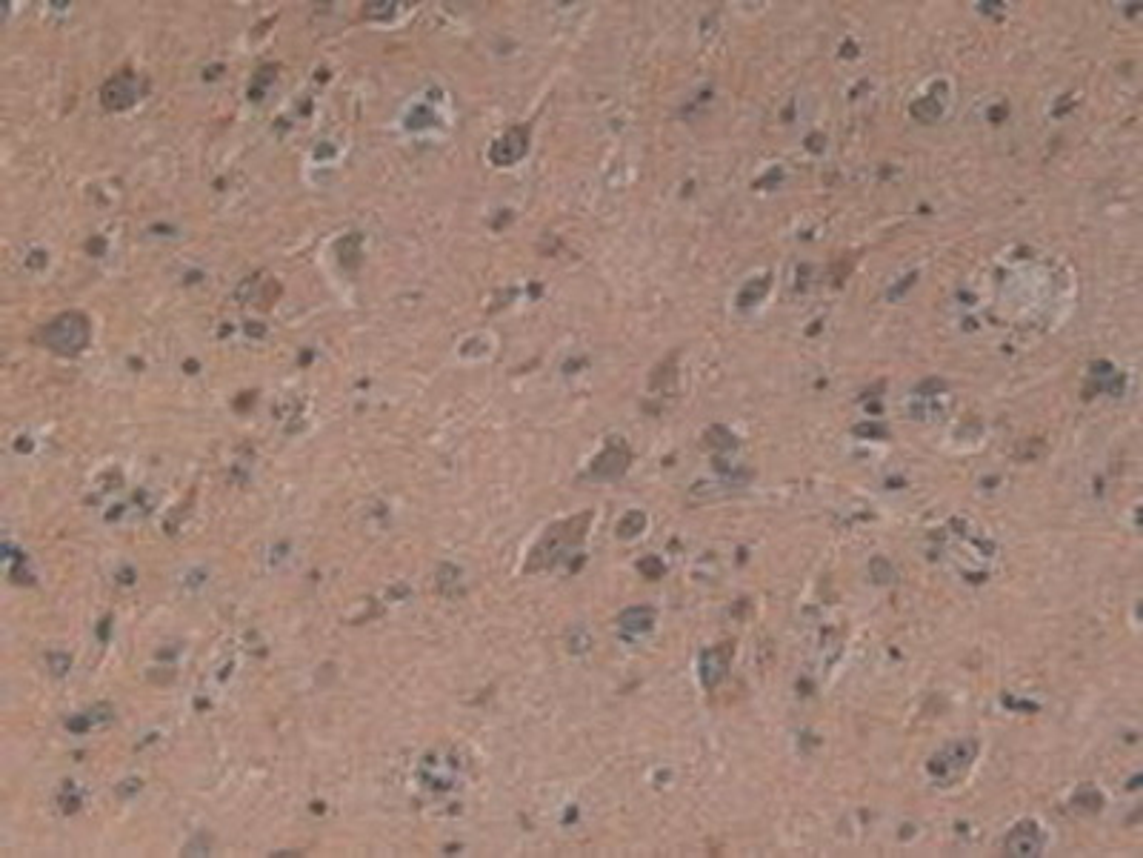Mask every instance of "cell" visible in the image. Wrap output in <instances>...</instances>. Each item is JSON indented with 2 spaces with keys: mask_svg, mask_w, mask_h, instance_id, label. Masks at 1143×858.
Segmentation results:
<instances>
[{
  "mask_svg": "<svg viewBox=\"0 0 1143 858\" xmlns=\"http://www.w3.org/2000/svg\"><path fill=\"white\" fill-rule=\"evenodd\" d=\"M92 327L81 312H63L49 327L41 329V344L58 355H78L89 344Z\"/></svg>",
  "mask_w": 1143,
  "mask_h": 858,
  "instance_id": "6da1fadb",
  "label": "cell"
},
{
  "mask_svg": "<svg viewBox=\"0 0 1143 858\" xmlns=\"http://www.w3.org/2000/svg\"><path fill=\"white\" fill-rule=\"evenodd\" d=\"M586 518L589 515H578V518H572V527H569V532H566V538H558V527H552V530L543 535V541L538 544V550L532 552V558H529V570H541V567H549V564H555L558 561V555H561L563 550H569V547H575V541H581L583 532H586Z\"/></svg>",
  "mask_w": 1143,
  "mask_h": 858,
  "instance_id": "7a4b0ae2",
  "label": "cell"
},
{
  "mask_svg": "<svg viewBox=\"0 0 1143 858\" xmlns=\"http://www.w3.org/2000/svg\"><path fill=\"white\" fill-rule=\"evenodd\" d=\"M141 98V86L132 72H121L101 89V103L112 112H123Z\"/></svg>",
  "mask_w": 1143,
  "mask_h": 858,
  "instance_id": "3957f363",
  "label": "cell"
},
{
  "mask_svg": "<svg viewBox=\"0 0 1143 858\" xmlns=\"http://www.w3.org/2000/svg\"><path fill=\"white\" fill-rule=\"evenodd\" d=\"M526 143H529L526 129H512V132H506L501 141L492 146V161H495V164H515L523 152H526Z\"/></svg>",
  "mask_w": 1143,
  "mask_h": 858,
  "instance_id": "277c9868",
  "label": "cell"
}]
</instances>
